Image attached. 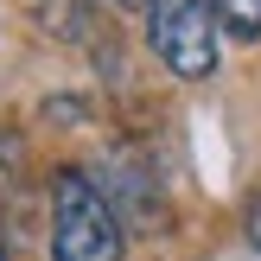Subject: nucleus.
Here are the masks:
<instances>
[{
  "mask_svg": "<svg viewBox=\"0 0 261 261\" xmlns=\"http://www.w3.org/2000/svg\"><path fill=\"white\" fill-rule=\"evenodd\" d=\"M51 261H127L121 211L115 198L83 172V166H58L51 172Z\"/></svg>",
  "mask_w": 261,
  "mask_h": 261,
  "instance_id": "f257e3e1",
  "label": "nucleus"
},
{
  "mask_svg": "<svg viewBox=\"0 0 261 261\" xmlns=\"http://www.w3.org/2000/svg\"><path fill=\"white\" fill-rule=\"evenodd\" d=\"M147 51L185 83L211 76L223 58V25L211 0H147Z\"/></svg>",
  "mask_w": 261,
  "mask_h": 261,
  "instance_id": "f03ea898",
  "label": "nucleus"
},
{
  "mask_svg": "<svg viewBox=\"0 0 261 261\" xmlns=\"http://www.w3.org/2000/svg\"><path fill=\"white\" fill-rule=\"evenodd\" d=\"M211 13L229 38H261V0H211Z\"/></svg>",
  "mask_w": 261,
  "mask_h": 261,
  "instance_id": "7ed1b4c3",
  "label": "nucleus"
},
{
  "mask_svg": "<svg viewBox=\"0 0 261 261\" xmlns=\"http://www.w3.org/2000/svg\"><path fill=\"white\" fill-rule=\"evenodd\" d=\"M242 242L261 255V191H249V204H242Z\"/></svg>",
  "mask_w": 261,
  "mask_h": 261,
  "instance_id": "20e7f679",
  "label": "nucleus"
},
{
  "mask_svg": "<svg viewBox=\"0 0 261 261\" xmlns=\"http://www.w3.org/2000/svg\"><path fill=\"white\" fill-rule=\"evenodd\" d=\"M0 261H7V242H0Z\"/></svg>",
  "mask_w": 261,
  "mask_h": 261,
  "instance_id": "39448f33",
  "label": "nucleus"
},
{
  "mask_svg": "<svg viewBox=\"0 0 261 261\" xmlns=\"http://www.w3.org/2000/svg\"><path fill=\"white\" fill-rule=\"evenodd\" d=\"M121 7H134V0H121Z\"/></svg>",
  "mask_w": 261,
  "mask_h": 261,
  "instance_id": "423d86ee",
  "label": "nucleus"
}]
</instances>
